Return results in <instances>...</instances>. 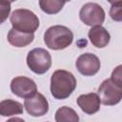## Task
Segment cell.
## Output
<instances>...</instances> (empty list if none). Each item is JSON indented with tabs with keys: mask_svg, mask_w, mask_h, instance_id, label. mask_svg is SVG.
Masks as SVG:
<instances>
[{
	"mask_svg": "<svg viewBox=\"0 0 122 122\" xmlns=\"http://www.w3.org/2000/svg\"><path fill=\"white\" fill-rule=\"evenodd\" d=\"M75 67L84 76H92L100 70V60L95 54L86 52L78 56L75 62Z\"/></svg>",
	"mask_w": 122,
	"mask_h": 122,
	"instance_id": "8",
	"label": "cell"
},
{
	"mask_svg": "<svg viewBox=\"0 0 122 122\" xmlns=\"http://www.w3.org/2000/svg\"><path fill=\"white\" fill-rule=\"evenodd\" d=\"M7 122H25V121L20 117H12V118H10Z\"/></svg>",
	"mask_w": 122,
	"mask_h": 122,
	"instance_id": "19",
	"label": "cell"
},
{
	"mask_svg": "<svg viewBox=\"0 0 122 122\" xmlns=\"http://www.w3.org/2000/svg\"><path fill=\"white\" fill-rule=\"evenodd\" d=\"M8 41L9 43L16 48H23L28 45H30L33 39H34V34L33 33H24L17 31L13 29H10V31L8 32Z\"/></svg>",
	"mask_w": 122,
	"mask_h": 122,
	"instance_id": "12",
	"label": "cell"
},
{
	"mask_svg": "<svg viewBox=\"0 0 122 122\" xmlns=\"http://www.w3.org/2000/svg\"><path fill=\"white\" fill-rule=\"evenodd\" d=\"M122 2L117 1L115 3H112V7L110 10V15L112 19L120 22L122 19V9H121Z\"/></svg>",
	"mask_w": 122,
	"mask_h": 122,
	"instance_id": "17",
	"label": "cell"
},
{
	"mask_svg": "<svg viewBox=\"0 0 122 122\" xmlns=\"http://www.w3.org/2000/svg\"><path fill=\"white\" fill-rule=\"evenodd\" d=\"M24 107L29 114L35 117L43 116L49 112V102L40 92H36L33 96L25 99Z\"/></svg>",
	"mask_w": 122,
	"mask_h": 122,
	"instance_id": "9",
	"label": "cell"
},
{
	"mask_svg": "<svg viewBox=\"0 0 122 122\" xmlns=\"http://www.w3.org/2000/svg\"><path fill=\"white\" fill-rule=\"evenodd\" d=\"M73 40L72 31L62 25L50 27L44 33V42L46 46L53 51L64 50L68 48Z\"/></svg>",
	"mask_w": 122,
	"mask_h": 122,
	"instance_id": "2",
	"label": "cell"
},
{
	"mask_svg": "<svg viewBox=\"0 0 122 122\" xmlns=\"http://www.w3.org/2000/svg\"><path fill=\"white\" fill-rule=\"evenodd\" d=\"M11 10V2L0 0V24L4 23L10 15Z\"/></svg>",
	"mask_w": 122,
	"mask_h": 122,
	"instance_id": "16",
	"label": "cell"
},
{
	"mask_svg": "<svg viewBox=\"0 0 122 122\" xmlns=\"http://www.w3.org/2000/svg\"><path fill=\"white\" fill-rule=\"evenodd\" d=\"M55 122H79V116L77 112L67 106L59 108L54 115Z\"/></svg>",
	"mask_w": 122,
	"mask_h": 122,
	"instance_id": "14",
	"label": "cell"
},
{
	"mask_svg": "<svg viewBox=\"0 0 122 122\" xmlns=\"http://www.w3.org/2000/svg\"><path fill=\"white\" fill-rule=\"evenodd\" d=\"M65 4H66V1H60V0H40L39 1L40 9L48 14H55L59 12Z\"/></svg>",
	"mask_w": 122,
	"mask_h": 122,
	"instance_id": "15",
	"label": "cell"
},
{
	"mask_svg": "<svg viewBox=\"0 0 122 122\" xmlns=\"http://www.w3.org/2000/svg\"><path fill=\"white\" fill-rule=\"evenodd\" d=\"M27 65L29 69L36 74L47 72L51 66V56L43 48H35L29 51L27 55Z\"/></svg>",
	"mask_w": 122,
	"mask_h": 122,
	"instance_id": "4",
	"label": "cell"
},
{
	"mask_svg": "<svg viewBox=\"0 0 122 122\" xmlns=\"http://www.w3.org/2000/svg\"><path fill=\"white\" fill-rule=\"evenodd\" d=\"M100 102L106 106L118 104L122 98V85H118L111 78L104 80L98 88Z\"/></svg>",
	"mask_w": 122,
	"mask_h": 122,
	"instance_id": "5",
	"label": "cell"
},
{
	"mask_svg": "<svg viewBox=\"0 0 122 122\" xmlns=\"http://www.w3.org/2000/svg\"><path fill=\"white\" fill-rule=\"evenodd\" d=\"M88 36L91 43L95 48H99V49L105 48L111 40V35L109 31L102 26L92 27L89 30Z\"/></svg>",
	"mask_w": 122,
	"mask_h": 122,
	"instance_id": "11",
	"label": "cell"
},
{
	"mask_svg": "<svg viewBox=\"0 0 122 122\" xmlns=\"http://www.w3.org/2000/svg\"><path fill=\"white\" fill-rule=\"evenodd\" d=\"M76 84V79L71 72L57 70L51 77V93L55 99H66L73 92Z\"/></svg>",
	"mask_w": 122,
	"mask_h": 122,
	"instance_id": "1",
	"label": "cell"
},
{
	"mask_svg": "<svg viewBox=\"0 0 122 122\" xmlns=\"http://www.w3.org/2000/svg\"><path fill=\"white\" fill-rule=\"evenodd\" d=\"M10 90L16 96L27 99L37 92V86L35 82L29 77L17 76L11 80Z\"/></svg>",
	"mask_w": 122,
	"mask_h": 122,
	"instance_id": "7",
	"label": "cell"
},
{
	"mask_svg": "<svg viewBox=\"0 0 122 122\" xmlns=\"http://www.w3.org/2000/svg\"><path fill=\"white\" fill-rule=\"evenodd\" d=\"M10 21L13 30L24 33H33L39 27L37 15L27 9H17L13 10Z\"/></svg>",
	"mask_w": 122,
	"mask_h": 122,
	"instance_id": "3",
	"label": "cell"
},
{
	"mask_svg": "<svg viewBox=\"0 0 122 122\" xmlns=\"http://www.w3.org/2000/svg\"><path fill=\"white\" fill-rule=\"evenodd\" d=\"M77 105L87 114H94L100 110V99L97 93L90 92L86 94H81L78 96Z\"/></svg>",
	"mask_w": 122,
	"mask_h": 122,
	"instance_id": "10",
	"label": "cell"
},
{
	"mask_svg": "<svg viewBox=\"0 0 122 122\" xmlns=\"http://www.w3.org/2000/svg\"><path fill=\"white\" fill-rule=\"evenodd\" d=\"M23 113V105L15 100L5 99L0 102V115L11 116Z\"/></svg>",
	"mask_w": 122,
	"mask_h": 122,
	"instance_id": "13",
	"label": "cell"
},
{
	"mask_svg": "<svg viewBox=\"0 0 122 122\" xmlns=\"http://www.w3.org/2000/svg\"><path fill=\"white\" fill-rule=\"evenodd\" d=\"M121 65L117 66L112 72V76H111V79L115 82L116 84L118 85H122V73H121Z\"/></svg>",
	"mask_w": 122,
	"mask_h": 122,
	"instance_id": "18",
	"label": "cell"
},
{
	"mask_svg": "<svg viewBox=\"0 0 122 122\" xmlns=\"http://www.w3.org/2000/svg\"><path fill=\"white\" fill-rule=\"evenodd\" d=\"M79 18L87 26H101L105 20V11L100 5L89 2L80 9Z\"/></svg>",
	"mask_w": 122,
	"mask_h": 122,
	"instance_id": "6",
	"label": "cell"
}]
</instances>
